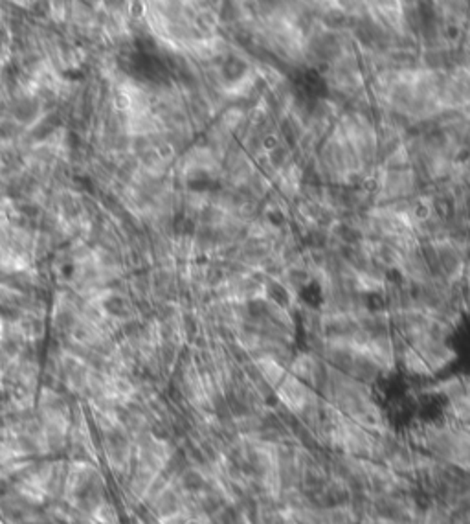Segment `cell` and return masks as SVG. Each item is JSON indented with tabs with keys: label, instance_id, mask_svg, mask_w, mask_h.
Here are the masks:
<instances>
[{
	"label": "cell",
	"instance_id": "cell-1",
	"mask_svg": "<svg viewBox=\"0 0 470 524\" xmlns=\"http://www.w3.org/2000/svg\"><path fill=\"white\" fill-rule=\"evenodd\" d=\"M276 395H278L279 403L285 407V410H288L294 416H298L316 400V394L311 386L303 383L302 379L294 377L293 373H287L283 381L276 386Z\"/></svg>",
	"mask_w": 470,
	"mask_h": 524
},
{
	"label": "cell",
	"instance_id": "cell-2",
	"mask_svg": "<svg viewBox=\"0 0 470 524\" xmlns=\"http://www.w3.org/2000/svg\"><path fill=\"white\" fill-rule=\"evenodd\" d=\"M370 13L386 28H399L402 23L401 0H365Z\"/></svg>",
	"mask_w": 470,
	"mask_h": 524
}]
</instances>
